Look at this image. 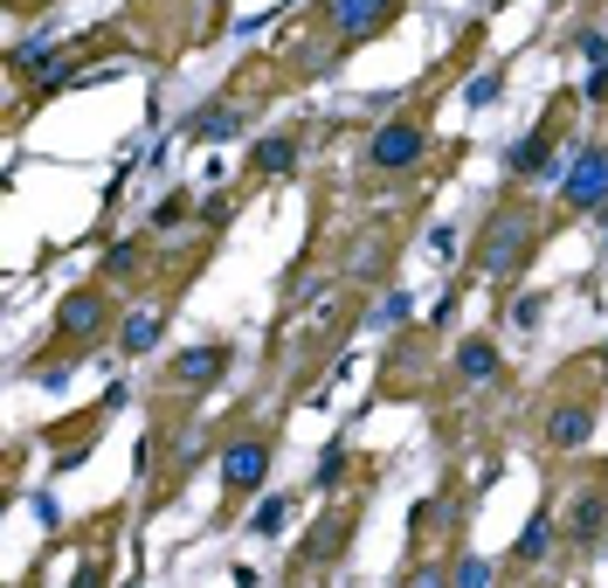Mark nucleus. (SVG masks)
Returning <instances> with one entry per match:
<instances>
[{
  "mask_svg": "<svg viewBox=\"0 0 608 588\" xmlns=\"http://www.w3.org/2000/svg\"><path fill=\"white\" fill-rule=\"evenodd\" d=\"M160 325H167V312H131L125 332H118V346H125V353H146L152 340H160Z\"/></svg>",
  "mask_w": 608,
  "mask_h": 588,
  "instance_id": "14",
  "label": "nucleus"
},
{
  "mask_svg": "<svg viewBox=\"0 0 608 588\" xmlns=\"http://www.w3.org/2000/svg\"><path fill=\"white\" fill-rule=\"evenodd\" d=\"M491 97H498V70H491V76H478V84H470V105H491Z\"/></svg>",
  "mask_w": 608,
  "mask_h": 588,
  "instance_id": "21",
  "label": "nucleus"
},
{
  "mask_svg": "<svg viewBox=\"0 0 608 588\" xmlns=\"http://www.w3.org/2000/svg\"><path fill=\"white\" fill-rule=\"evenodd\" d=\"M422 152H429V118L422 111H394L374 132V146H366V160H374L381 173H408V167H422Z\"/></svg>",
  "mask_w": 608,
  "mask_h": 588,
  "instance_id": "5",
  "label": "nucleus"
},
{
  "mask_svg": "<svg viewBox=\"0 0 608 588\" xmlns=\"http://www.w3.org/2000/svg\"><path fill=\"white\" fill-rule=\"evenodd\" d=\"M588 105H601V111H608V49L595 56V76H588Z\"/></svg>",
  "mask_w": 608,
  "mask_h": 588,
  "instance_id": "18",
  "label": "nucleus"
},
{
  "mask_svg": "<svg viewBox=\"0 0 608 588\" xmlns=\"http://www.w3.org/2000/svg\"><path fill=\"white\" fill-rule=\"evenodd\" d=\"M394 8H402V0H319V29L339 42V56H346L353 42H366V35L387 29Z\"/></svg>",
  "mask_w": 608,
  "mask_h": 588,
  "instance_id": "4",
  "label": "nucleus"
},
{
  "mask_svg": "<svg viewBox=\"0 0 608 588\" xmlns=\"http://www.w3.org/2000/svg\"><path fill=\"white\" fill-rule=\"evenodd\" d=\"M290 167H298V139H290V132H277V139H263V146L249 152V173H256V181H284Z\"/></svg>",
  "mask_w": 608,
  "mask_h": 588,
  "instance_id": "11",
  "label": "nucleus"
},
{
  "mask_svg": "<svg viewBox=\"0 0 608 588\" xmlns=\"http://www.w3.org/2000/svg\"><path fill=\"white\" fill-rule=\"evenodd\" d=\"M104 325H111V291H104V285H84V291H70V298H63L56 340H63V346H90Z\"/></svg>",
  "mask_w": 608,
  "mask_h": 588,
  "instance_id": "8",
  "label": "nucleus"
},
{
  "mask_svg": "<svg viewBox=\"0 0 608 588\" xmlns=\"http://www.w3.org/2000/svg\"><path fill=\"white\" fill-rule=\"evenodd\" d=\"M188 222V194H167L160 209H152V228H180Z\"/></svg>",
  "mask_w": 608,
  "mask_h": 588,
  "instance_id": "17",
  "label": "nucleus"
},
{
  "mask_svg": "<svg viewBox=\"0 0 608 588\" xmlns=\"http://www.w3.org/2000/svg\"><path fill=\"white\" fill-rule=\"evenodd\" d=\"M270 457H277V437H263V429H243L228 450H222V492L228 499H249L263 478H270Z\"/></svg>",
  "mask_w": 608,
  "mask_h": 588,
  "instance_id": "7",
  "label": "nucleus"
},
{
  "mask_svg": "<svg viewBox=\"0 0 608 588\" xmlns=\"http://www.w3.org/2000/svg\"><path fill=\"white\" fill-rule=\"evenodd\" d=\"M235 125H243V111H201V118H194V132H201V139H228Z\"/></svg>",
  "mask_w": 608,
  "mask_h": 588,
  "instance_id": "16",
  "label": "nucleus"
},
{
  "mask_svg": "<svg viewBox=\"0 0 608 588\" xmlns=\"http://www.w3.org/2000/svg\"><path fill=\"white\" fill-rule=\"evenodd\" d=\"M139 270H146V243H118L111 264H104V277H111V285H131Z\"/></svg>",
  "mask_w": 608,
  "mask_h": 588,
  "instance_id": "15",
  "label": "nucleus"
},
{
  "mask_svg": "<svg viewBox=\"0 0 608 588\" xmlns=\"http://www.w3.org/2000/svg\"><path fill=\"white\" fill-rule=\"evenodd\" d=\"M457 581H470V588H478V581H491V560H478V554H470V560H457Z\"/></svg>",
  "mask_w": 608,
  "mask_h": 588,
  "instance_id": "20",
  "label": "nucleus"
},
{
  "mask_svg": "<svg viewBox=\"0 0 608 588\" xmlns=\"http://www.w3.org/2000/svg\"><path fill=\"white\" fill-rule=\"evenodd\" d=\"M561 201H567V215H608V146H580L567 173H561Z\"/></svg>",
  "mask_w": 608,
  "mask_h": 588,
  "instance_id": "2",
  "label": "nucleus"
},
{
  "mask_svg": "<svg viewBox=\"0 0 608 588\" xmlns=\"http://www.w3.org/2000/svg\"><path fill=\"white\" fill-rule=\"evenodd\" d=\"M601 526H608V464H588L574 478V492H567V520L561 533L574 547H595L601 541Z\"/></svg>",
  "mask_w": 608,
  "mask_h": 588,
  "instance_id": "3",
  "label": "nucleus"
},
{
  "mask_svg": "<svg viewBox=\"0 0 608 588\" xmlns=\"http://www.w3.org/2000/svg\"><path fill=\"white\" fill-rule=\"evenodd\" d=\"M540 209L525 194H505L498 209L484 215V228H478V243H470V270L484 277L491 291H505V285H519V270L533 264V249H540Z\"/></svg>",
  "mask_w": 608,
  "mask_h": 588,
  "instance_id": "1",
  "label": "nucleus"
},
{
  "mask_svg": "<svg viewBox=\"0 0 608 588\" xmlns=\"http://www.w3.org/2000/svg\"><path fill=\"white\" fill-rule=\"evenodd\" d=\"M498 374V346L484 340V332H470V340L457 346V381H491Z\"/></svg>",
  "mask_w": 608,
  "mask_h": 588,
  "instance_id": "12",
  "label": "nucleus"
},
{
  "mask_svg": "<svg viewBox=\"0 0 608 588\" xmlns=\"http://www.w3.org/2000/svg\"><path fill=\"white\" fill-rule=\"evenodd\" d=\"M284 513H290L284 499H263V505H256V533H277V526H284Z\"/></svg>",
  "mask_w": 608,
  "mask_h": 588,
  "instance_id": "19",
  "label": "nucleus"
},
{
  "mask_svg": "<svg viewBox=\"0 0 608 588\" xmlns=\"http://www.w3.org/2000/svg\"><path fill=\"white\" fill-rule=\"evenodd\" d=\"M228 374V346L215 340V346H188L180 361L167 367V388H180V395H201L207 381H222Z\"/></svg>",
  "mask_w": 608,
  "mask_h": 588,
  "instance_id": "10",
  "label": "nucleus"
},
{
  "mask_svg": "<svg viewBox=\"0 0 608 588\" xmlns=\"http://www.w3.org/2000/svg\"><path fill=\"white\" fill-rule=\"evenodd\" d=\"M553 533H561V520H553L546 505H540V513H533V526H525V541L512 547V568H533V560H540V554L553 547Z\"/></svg>",
  "mask_w": 608,
  "mask_h": 588,
  "instance_id": "13",
  "label": "nucleus"
},
{
  "mask_svg": "<svg viewBox=\"0 0 608 588\" xmlns=\"http://www.w3.org/2000/svg\"><path fill=\"white\" fill-rule=\"evenodd\" d=\"M567 118H574V97H561L533 132L519 139V152H512V181H540V173H553V160H561V139H567Z\"/></svg>",
  "mask_w": 608,
  "mask_h": 588,
  "instance_id": "6",
  "label": "nucleus"
},
{
  "mask_svg": "<svg viewBox=\"0 0 608 588\" xmlns=\"http://www.w3.org/2000/svg\"><path fill=\"white\" fill-rule=\"evenodd\" d=\"M588 437H595V402L588 395H567V402H553L540 416V443L546 450H580Z\"/></svg>",
  "mask_w": 608,
  "mask_h": 588,
  "instance_id": "9",
  "label": "nucleus"
}]
</instances>
